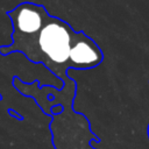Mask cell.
<instances>
[{"label": "cell", "instance_id": "6da1fadb", "mask_svg": "<svg viewBox=\"0 0 149 149\" xmlns=\"http://www.w3.org/2000/svg\"><path fill=\"white\" fill-rule=\"evenodd\" d=\"M81 31H74L64 20L44 12L38 28L28 34H13V43L0 47L1 55L23 52L33 62H43L51 69L70 66V54Z\"/></svg>", "mask_w": 149, "mask_h": 149}, {"label": "cell", "instance_id": "7a4b0ae2", "mask_svg": "<svg viewBox=\"0 0 149 149\" xmlns=\"http://www.w3.org/2000/svg\"><path fill=\"white\" fill-rule=\"evenodd\" d=\"M102 59V52L97 43L81 31L74 42L70 54V66L87 69L98 65Z\"/></svg>", "mask_w": 149, "mask_h": 149}]
</instances>
